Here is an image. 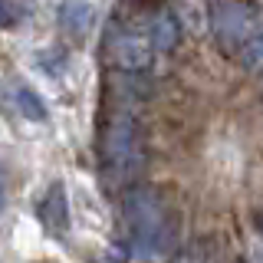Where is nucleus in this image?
Returning <instances> with one entry per match:
<instances>
[{
	"instance_id": "f257e3e1",
	"label": "nucleus",
	"mask_w": 263,
	"mask_h": 263,
	"mask_svg": "<svg viewBox=\"0 0 263 263\" xmlns=\"http://www.w3.org/2000/svg\"><path fill=\"white\" fill-rule=\"evenodd\" d=\"M122 220L128 227V240L142 257L161 260L175 250L181 220L158 187H128L122 197Z\"/></svg>"
},
{
	"instance_id": "f03ea898",
	"label": "nucleus",
	"mask_w": 263,
	"mask_h": 263,
	"mask_svg": "<svg viewBox=\"0 0 263 263\" xmlns=\"http://www.w3.org/2000/svg\"><path fill=\"white\" fill-rule=\"evenodd\" d=\"M99 155L109 178L128 181V168H138V122L125 105L105 115L99 128Z\"/></svg>"
},
{
	"instance_id": "7ed1b4c3",
	"label": "nucleus",
	"mask_w": 263,
	"mask_h": 263,
	"mask_svg": "<svg viewBox=\"0 0 263 263\" xmlns=\"http://www.w3.org/2000/svg\"><path fill=\"white\" fill-rule=\"evenodd\" d=\"M260 23V7L253 0H214L211 4V36L220 53L237 56L243 40Z\"/></svg>"
},
{
	"instance_id": "20e7f679",
	"label": "nucleus",
	"mask_w": 263,
	"mask_h": 263,
	"mask_svg": "<svg viewBox=\"0 0 263 263\" xmlns=\"http://www.w3.org/2000/svg\"><path fill=\"white\" fill-rule=\"evenodd\" d=\"M102 53L109 66H115L119 72H145L152 66V53L145 33H135L132 27H119V23H109L102 36Z\"/></svg>"
},
{
	"instance_id": "39448f33",
	"label": "nucleus",
	"mask_w": 263,
	"mask_h": 263,
	"mask_svg": "<svg viewBox=\"0 0 263 263\" xmlns=\"http://www.w3.org/2000/svg\"><path fill=\"white\" fill-rule=\"evenodd\" d=\"M145 40L155 53H171L181 40V23L171 10H155L145 20Z\"/></svg>"
},
{
	"instance_id": "423d86ee",
	"label": "nucleus",
	"mask_w": 263,
	"mask_h": 263,
	"mask_svg": "<svg viewBox=\"0 0 263 263\" xmlns=\"http://www.w3.org/2000/svg\"><path fill=\"white\" fill-rule=\"evenodd\" d=\"M60 30L72 40H82L89 30H92V20H96V10L89 0H63L60 7Z\"/></svg>"
},
{
	"instance_id": "0eeeda50",
	"label": "nucleus",
	"mask_w": 263,
	"mask_h": 263,
	"mask_svg": "<svg viewBox=\"0 0 263 263\" xmlns=\"http://www.w3.org/2000/svg\"><path fill=\"white\" fill-rule=\"evenodd\" d=\"M40 220L56 230V234H66V224H69V208H66V191L63 184H49L43 201H40Z\"/></svg>"
},
{
	"instance_id": "6e6552de",
	"label": "nucleus",
	"mask_w": 263,
	"mask_h": 263,
	"mask_svg": "<svg viewBox=\"0 0 263 263\" xmlns=\"http://www.w3.org/2000/svg\"><path fill=\"white\" fill-rule=\"evenodd\" d=\"M237 60H240V66L247 72H263V20L243 40V46L237 49Z\"/></svg>"
},
{
	"instance_id": "1a4fd4ad",
	"label": "nucleus",
	"mask_w": 263,
	"mask_h": 263,
	"mask_svg": "<svg viewBox=\"0 0 263 263\" xmlns=\"http://www.w3.org/2000/svg\"><path fill=\"white\" fill-rule=\"evenodd\" d=\"M16 105H20V112L27 115V119H33V122H43V119H46L43 102H40V99L33 96L30 89H16Z\"/></svg>"
},
{
	"instance_id": "9d476101",
	"label": "nucleus",
	"mask_w": 263,
	"mask_h": 263,
	"mask_svg": "<svg viewBox=\"0 0 263 263\" xmlns=\"http://www.w3.org/2000/svg\"><path fill=\"white\" fill-rule=\"evenodd\" d=\"M16 23V13H13V7L7 4V0H0V30H10Z\"/></svg>"
},
{
	"instance_id": "9b49d317",
	"label": "nucleus",
	"mask_w": 263,
	"mask_h": 263,
	"mask_svg": "<svg viewBox=\"0 0 263 263\" xmlns=\"http://www.w3.org/2000/svg\"><path fill=\"white\" fill-rule=\"evenodd\" d=\"M4 201H7V191H4V175H0V208H4Z\"/></svg>"
},
{
	"instance_id": "f8f14e48",
	"label": "nucleus",
	"mask_w": 263,
	"mask_h": 263,
	"mask_svg": "<svg viewBox=\"0 0 263 263\" xmlns=\"http://www.w3.org/2000/svg\"><path fill=\"white\" fill-rule=\"evenodd\" d=\"M260 227H263V217H260Z\"/></svg>"
}]
</instances>
